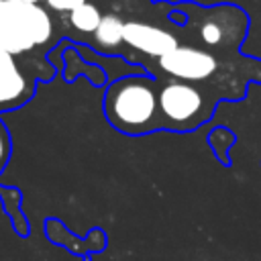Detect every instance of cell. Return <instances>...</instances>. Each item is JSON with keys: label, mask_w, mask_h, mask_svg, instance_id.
Wrapping results in <instances>:
<instances>
[{"label": "cell", "mask_w": 261, "mask_h": 261, "mask_svg": "<svg viewBox=\"0 0 261 261\" xmlns=\"http://www.w3.org/2000/svg\"><path fill=\"white\" fill-rule=\"evenodd\" d=\"M157 80L159 133H192L206 124L220 102L239 100L216 84H194L173 77Z\"/></svg>", "instance_id": "1"}, {"label": "cell", "mask_w": 261, "mask_h": 261, "mask_svg": "<svg viewBox=\"0 0 261 261\" xmlns=\"http://www.w3.org/2000/svg\"><path fill=\"white\" fill-rule=\"evenodd\" d=\"M104 116L112 128L128 137L159 133L157 80L141 73L110 82L104 90Z\"/></svg>", "instance_id": "2"}, {"label": "cell", "mask_w": 261, "mask_h": 261, "mask_svg": "<svg viewBox=\"0 0 261 261\" xmlns=\"http://www.w3.org/2000/svg\"><path fill=\"white\" fill-rule=\"evenodd\" d=\"M194 8V4H192ZM175 10L188 14L190 24L194 27L200 47L216 53L239 55V47L249 31V16L234 4H216V6H196L194 10L188 4H177Z\"/></svg>", "instance_id": "3"}, {"label": "cell", "mask_w": 261, "mask_h": 261, "mask_svg": "<svg viewBox=\"0 0 261 261\" xmlns=\"http://www.w3.org/2000/svg\"><path fill=\"white\" fill-rule=\"evenodd\" d=\"M53 37V18L41 4L0 0V49L22 55Z\"/></svg>", "instance_id": "4"}, {"label": "cell", "mask_w": 261, "mask_h": 261, "mask_svg": "<svg viewBox=\"0 0 261 261\" xmlns=\"http://www.w3.org/2000/svg\"><path fill=\"white\" fill-rule=\"evenodd\" d=\"M122 45L135 53L145 55V57L159 59L165 53L173 51L179 45V41L173 33H169L161 27L141 22V20H126L124 33H122Z\"/></svg>", "instance_id": "5"}, {"label": "cell", "mask_w": 261, "mask_h": 261, "mask_svg": "<svg viewBox=\"0 0 261 261\" xmlns=\"http://www.w3.org/2000/svg\"><path fill=\"white\" fill-rule=\"evenodd\" d=\"M31 82L20 71L14 55L0 49V106L20 104L31 96Z\"/></svg>", "instance_id": "6"}, {"label": "cell", "mask_w": 261, "mask_h": 261, "mask_svg": "<svg viewBox=\"0 0 261 261\" xmlns=\"http://www.w3.org/2000/svg\"><path fill=\"white\" fill-rule=\"evenodd\" d=\"M124 22L118 14L108 12L102 14L98 29L94 31V47L102 55H114L120 53L122 47V33H124Z\"/></svg>", "instance_id": "7"}, {"label": "cell", "mask_w": 261, "mask_h": 261, "mask_svg": "<svg viewBox=\"0 0 261 261\" xmlns=\"http://www.w3.org/2000/svg\"><path fill=\"white\" fill-rule=\"evenodd\" d=\"M206 141H208V145H210L214 157L218 159V163L224 165V167H230V165H232L230 149H232L234 143H237L234 130H230L228 126H222V124H220V126H216V128L206 137Z\"/></svg>", "instance_id": "8"}, {"label": "cell", "mask_w": 261, "mask_h": 261, "mask_svg": "<svg viewBox=\"0 0 261 261\" xmlns=\"http://www.w3.org/2000/svg\"><path fill=\"white\" fill-rule=\"evenodd\" d=\"M100 18H102L100 10L96 8V4H92L88 0L69 12V24L80 33H92L94 35V31L100 24Z\"/></svg>", "instance_id": "9"}, {"label": "cell", "mask_w": 261, "mask_h": 261, "mask_svg": "<svg viewBox=\"0 0 261 261\" xmlns=\"http://www.w3.org/2000/svg\"><path fill=\"white\" fill-rule=\"evenodd\" d=\"M67 61H69V65H67V69H65V77H67V82H71L75 75H77V71L82 69L84 73H86V77L94 84V86H108V77H106V71L100 67V65H94V63H82L80 59H77V55L73 53V49L71 51H67V57H65Z\"/></svg>", "instance_id": "10"}, {"label": "cell", "mask_w": 261, "mask_h": 261, "mask_svg": "<svg viewBox=\"0 0 261 261\" xmlns=\"http://www.w3.org/2000/svg\"><path fill=\"white\" fill-rule=\"evenodd\" d=\"M47 6L51 10H57V12H71L73 8H77L80 4H84L86 0H45Z\"/></svg>", "instance_id": "11"}, {"label": "cell", "mask_w": 261, "mask_h": 261, "mask_svg": "<svg viewBox=\"0 0 261 261\" xmlns=\"http://www.w3.org/2000/svg\"><path fill=\"white\" fill-rule=\"evenodd\" d=\"M8 155H10V139H8V135H6L4 126L0 124V169L4 167V163H6Z\"/></svg>", "instance_id": "12"}, {"label": "cell", "mask_w": 261, "mask_h": 261, "mask_svg": "<svg viewBox=\"0 0 261 261\" xmlns=\"http://www.w3.org/2000/svg\"><path fill=\"white\" fill-rule=\"evenodd\" d=\"M20 2H31V4H39L41 0H20Z\"/></svg>", "instance_id": "13"}]
</instances>
